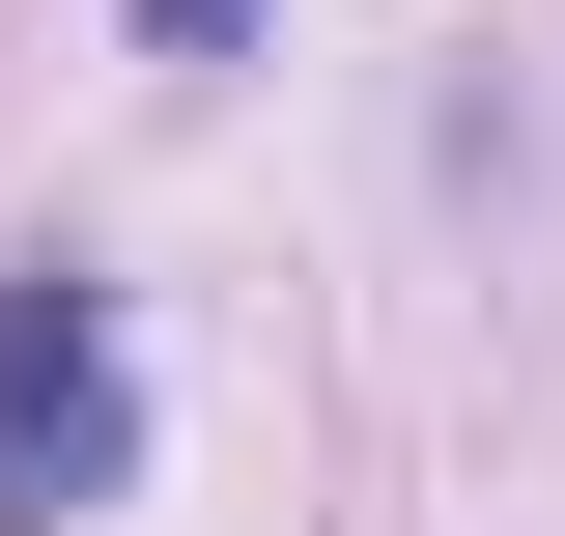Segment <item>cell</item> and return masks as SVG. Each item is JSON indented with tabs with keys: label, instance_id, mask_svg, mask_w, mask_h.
Wrapping results in <instances>:
<instances>
[{
	"label": "cell",
	"instance_id": "6da1fadb",
	"mask_svg": "<svg viewBox=\"0 0 565 536\" xmlns=\"http://www.w3.org/2000/svg\"><path fill=\"white\" fill-rule=\"evenodd\" d=\"M114 480H141V367H114V282H85V255H29V282H0V536L114 508Z\"/></svg>",
	"mask_w": 565,
	"mask_h": 536
},
{
	"label": "cell",
	"instance_id": "7a4b0ae2",
	"mask_svg": "<svg viewBox=\"0 0 565 536\" xmlns=\"http://www.w3.org/2000/svg\"><path fill=\"white\" fill-rule=\"evenodd\" d=\"M226 29H255V0H141V57H226Z\"/></svg>",
	"mask_w": 565,
	"mask_h": 536
}]
</instances>
